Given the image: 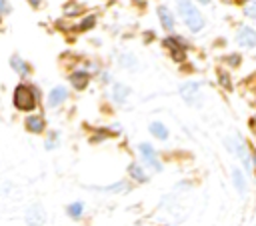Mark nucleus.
I'll use <instances>...</instances> for the list:
<instances>
[{"label":"nucleus","instance_id":"nucleus-1","mask_svg":"<svg viewBox=\"0 0 256 226\" xmlns=\"http://www.w3.org/2000/svg\"><path fill=\"white\" fill-rule=\"evenodd\" d=\"M178 10H180V16H182L184 24L192 32H200L204 28V18H202V14L198 12V8L190 0H178Z\"/></svg>","mask_w":256,"mask_h":226},{"label":"nucleus","instance_id":"nucleus-2","mask_svg":"<svg viewBox=\"0 0 256 226\" xmlns=\"http://www.w3.org/2000/svg\"><path fill=\"white\" fill-rule=\"evenodd\" d=\"M12 102H14V106H16L18 110H22V112H30V110L36 108V96H34L32 88L26 86V84H18V86L14 88Z\"/></svg>","mask_w":256,"mask_h":226},{"label":"nucleus","instance_id":"nucleus-3","mask_svg":"<svg viewBox=\"0 0 256 226\" xmlns=\"http://www.w3.org/2000/svg\"><path fill=\"white\" fill-rule=\"evenodd\" d=\"M164 46L170 50V56H172L176 62H182V60L186 58V48H188V44H186L182 38L168 36V38H164Z\"/></svg>","mask_w":256,"mask_h":226},{"label":"nucleus","instance_id":"nucleus-4","mask_svg":"<svg viewBox=\"0 0 256 226\" xmlns=\"http://www.w3.org/2000/svg\"><path fill=\"white\" fill-rule=\"evenodd\" d=\"M138 150H140V156H142V160H144L146 166H150V168H154V170H162V164H160L158 158H156V150H154L148 142H142V144L138 146Z\"/></svg>","mask_w":256,"mask_h":226},{"label":"nucleus","instance_id":"nucleus-5","mask_svg":"<svg viewBox=\"0 0 256 226\" xmlns=\"http://www.w3.org/2000/svg\"><path fill=\"white\" fill-rule=\"evenodd\" d=\"M200 82H186L180 88V96L188 102V104H198V94H200Z\"/></svg>","mask_w":256,"mask_h":226},{"label":"nucleus","instance_id":"nucleus-6","mask_svg":"<svg viewBox=\"0 0 256 226\" xmlns=\"http://www.w3.org/2000/svg\"><path fill=\"white\" fill-rule=\"evenodd\" d=\"M238 44L244 46V48H254L256 46V34H254V30L250 26L240 28V32H238Z\"/></svg>","mask_w":256,"mask_h":226},{"label":"nucleus","instance_id":"nucleus-7","mask_svg":"<svg viewBox=\"0 0 256 226\" xmlns=\"http://www.w3.org/2000/svg\"><path fill=\"white\" fill-rule=\"evenodd\" d=\"M66 98H68V90H66L64 86H56V88L48 94V106H50V108H54V106L62 104Z\"/></svg>","mask_w":256,"mask_h":226},{"label":"nucleus","instance_id":"nucleus-8","mask_svg":"<svg viewBox=\"0 0 256 226\" xmlns=\"http://www.w3.org/2000/svg\"><path fill=\"white\" fill-rule=\"evenodd\" d=\"M88 80H90V74L88 72H74V74H70V84L76 90H84L88 86Z\"/></svg>","mask_w":256,"mask_h":226},{"label":"nucleus","instance_id":"nucleus-9","mask_svg":"<svg viewBox=\"0 0 256 226\" xmlns=\"http://www.w3.org/2000/svg\"><path fill=\"white\" fill-rule=\"evenodd\" d=\"M158 18H160V24H162L166 30H172V28H174V16H172V12H170L166 6H160V8H158Z\"/></svg>","mask_w":256,"mask_h":226},{"label":"nucleus","instance_id":"nucleus-10","mask_svg":"<svg viewBox=\"0 0 256 226\" xmlns=\"http://www.w3.org/2000/svg\"><path fill=\"white\" fill-rule=\"evenodd\" d=\"M10 66H12V70H16L18 76H28L30 74V66L20 56H12L10 58Z\"/></svg>","mask_w":256,"mask_h":226},{"label":"nucleus","instance_id":"nucleus-11","mask_svg":"<svg viewBox=\"0 0 256 226\" xmlns=\"http://www.w3.org/2000/svg\"><path fill=\"white\" fill-rule=\"evenodd\" d=\"M44 118L42 116H28L26 118V128L32 132V134H40L44 130Z\"/></svg>","mask_w":256,"mask_h":226},{"label":"nucleus","instance_id":"nucleus-12","mask_svg":"<svg viewBox=\"0 0 256 226\" xmlns=\"http://www.w3.org/2000/svg\"><path fill=\"white\" fill-rule=\"evenodd\" d=\"M128 94H130V88H128V86H124V84H114V88H112V100H114L116 104H122Z\"/></svg>","mask_w":256,"mask_h":226},{"label":"nucleus","instance_id":"nucleus-13","mask_svg":"<svg viewBox=\"0 0 256 226\" xmlns=\"http://www.w3.org/2000/svg\"><path fill=\"white\" fill-rule=\"evenodd\" d=\"M232 180H234V186H236V190L244 194V192H246V180H244V176H242L240 168H234V170H232Z\"/></svg>","mask_w":256,"mask_h":226},{"label":"nucleus","instance_id":"nucleus-14","mask_svg":"<svg viewBox=\"0 0 256 226\" xmlns=\"http://www.w3.org/2000/svg\"><path fill=\"white\" fill-rule=\"evenodd\" d=\"M150 132H152L156 138H160V140H166V138H168V130H166V126H164L162 122H152V124H150Z\"/></svg>","mask_w":256,"mask_h":226},{"label":"nucleus","instance_id":"nucleus-15","mask_svg":"<svg viewBox=\"0 0 256 226\" xmlns=\"http://www.w3.org/2000/svg\"><path fill=\"white\" fill-rule=\"evenodd\" d=\"M128 174H130V176H132L136 182H146V174H144V170H142L138 164H130Z\"/></svg>","mask_w":256,"mask_h":226},{"label":"nucleus","instance_id":"nucleus-16","mask_svg":"<svg viewBox=\"0 0 256 226\" xmlns=\"http://www.w3.org/2000/svg\"><path fill=\"white\" fill-rule=\"evenodd\" d=\"M94 24H96V16H86V18H84L76 28H78V30H90Z\"/></svg>","mask_w":256,"mask_h":226},{"label":"nucleus","instance_id":"nucleus-17","mask_svg":"<svg viewBox=\"0 0 256 226\" xmlns=\"http://www.w3.org/2000/svg\"><path fill=\"white\" fill-rule=\"evenodd\" d=\"M82 210H84V208H82L80 202H74V204L68 206V214H70L72 218H80V216H82Z\"/></svg>","mask_w":256,"mask_h":226},{"label":"nucleus","instance_id":"nucleus-18","mask_svg":"<svg viewBox=\"0 0 256 226\" xmlns=\"http://www.w3.org/2000/svg\"><path fill=\"white\" fill-rule=\"evenodd\" d=\"M218 82H220L226 90H230V88H232V84H230V76H228L226 72H222V70L218 72Z\"/></svg>","mask_w":256,"mask_h":226},{"label":"nucleus","instance_id":"nucleus-19","mask_svg":"<svg viewBox=\"0 0 256 226\" xmlns=\"http://www.w3.org/2000/svg\"><path fill=\"white\" fill-rule=\"evenodd\" d=\"M80 12V6L78 4H66L64 6V14L66 16H74V14H78Z\"/></svg>","mask_w":256,"mask_h":226},{"label":"nucleus","instance_id":"nucleus-20","mask_svg":"<svg viewBox=\"0 0 256 226\" xmlns=\"http://www.w3.org/2000/svg\"><path fill=\"white\" fill-rule=\"evenodd\" d=\"M120 62H122V66H134V64H136V60H134L130 54H124Z\"/></svg>","mask_w":256,"mask_h":226},{"label":"nucleus","instance_id":"nucleus-21","mask_svg":"<svg viewBox=\"0 0 256 226\" xmlns=\"http://www.w3.org/2000/svg\"><path fill=\"white\" fill-rule=\"evenodd\" d=\"M246 14H248L250 18H254V16H256V12H254V4H250V6L246 8Z\"/></svg>","mask_w":256,"mask_h":226},{"label":"nucleus","instance_id":"nucleus-22","mask_svg":"<svg viewBox=\"0 0 256 226\" xmlns=\"http://www.w3.org/2000/svg\"><path fill=\"white\" fill-rule=\"evenodd\" d=\"M228 62H230L232 66H236V64H238L240 60H238V56H236V54H232V56H228Z\"/></svg>","mask_w":256,"mask_h":226},{"label":"nucleus","instance_id":"nucleus-23","mask_svg":"<svg viewBox=\"0 0 256 226\" xmlns=\"http://www.w3.org/2000/svg\"><path fill=\"white\" fill-rule=\"evenodd\" d=\"M4 8H6V0H0V12H4Z\"/></svg>","mask_w":256,"mask_h":226},{"label":"nucleus","instance_id":"nucleus-24","mask_svg":"<svg viewBox=\"0 0 256 226\" xmlns=\"http://www.w3.org/2000/svg\"><path fill=\"white\" fill-rule=\"evenodd\" d=\"M32 6H40V0H28Z\"/></svg>","mask_w":256,"mask_h":226},{"label":"nucleus","instance_id":"nucleus-25","mask_svg":"<svg viewBox=\"0 0 256 226\" xmlns=\"http://www.w3.org/2000/svg\"><path fill=\"white\" fill-rule=\"evenodd\" d=\"M134 2H136V4H140V6H144V4H146V0H134Z\"/></svg>","mask_w":256,"mask_h":226},{"label":"nucleus","instance_id":"nucleus-26","mask_svg":"<svg viewBox=\"0 0 256 226\" xmlns=\"http://www.w3.org/2000/svg\"><path fill=\"white\" fill-rule=\"evenodd\" d=\"M198 2H202V4H208V2H210V0H198Z\"/></svg>","mask_w":256,"mask_h":226},{"label":"nucleus","instance_id":"nucleus-27","mask_svg":"<svg viewBox=\"0 0 256 226\" xmlns=\"http://www.w3.org/2000/svg\"><path fill=\"white\" fill-rule=\"evenodd\" d=\"M238 2H244V0H238Z\"/></svg>","mask_w":256,"mask_h":226}]
</instances>
